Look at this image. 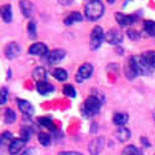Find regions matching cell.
I'll list each match as a JSON object with an SVG mask.
<instances>
[{"instance_id": "obj_14", "label": "cell", "mask_w": 155, "mask_h": 155, "mask_svg": "<svg viewBox=\"0 0 155 155\" xmlns=\"http://www.w3.org/2000/svg\"><path fill=\"white\" fill-rule=\"evenodd\" d=\"M20 10L25 18H30L34 14V5L30 0H20Z\"/></svg>"}, {"instance_id": "obj_32", "label": "cell", "mask_w": 155, "mask_h": 155, "mask_svg": "<svg viewBox=\"0 0 155 155\" xmlns=\"http://www.w3.org/2000/svg\"><path fill=\"white\" fill-rule=\"evenodd\" d=\"M20 134H21V139L25 140V141H28L30 138H31V130L29 128H21V130H20Z\"/></svg>"}, {"instance_id": "obj_30", "label": "cell", "mask_w": 155, "mask_h": 155, "mask_svg": "<svg viewBox=\"0 0 155 155\" xmlns=\"http://www.w3.org/2000/svg\"><path fill=\"white\" fill-rule=\"evenodd\" d=\"M125 74H127V77L129 80H133V78H135V77L138 76V73L135 72V70L130 66V63H128V66L125 67Z\"/></svg>"}, {"instance_id": "obj_1", "label": "cell", "mask_w": 155, "mask_h": 155, "mask_svg": "<svg viewBox=\"0 0 155 155\" xmlns=\"http://www.w3.org/2000/svg\"><path fill=\"white\" fill-rule=\"evenodd\" d=\"M102 99L96 96V94H92V96H89L84 103H83V106H82V113L84 117H94L96 114L99 113L101 110V107H102Z\"/></svg>"}, {"instance_id": "obj_9", "label": "cell", "mask_w": 155, "mask_h": 155, "mask_svg": "<svg viewBox=\"0 0 155 155\" xmlns=\"http://www.w3.org/2000/svg\"><path fill=\"white\" fill-rule=\"evenodd\" d=\"M29 54L34 56H45L48 55V47L44 42H35L29 47Z\"/></svg>"}, {"instance_id": "obj_33", "label": "cell", "mask_w": 155, "mask_h": 155, "mask_svg": "<svg viewBox=\"0 0 155 155\" xmlns=\"http://www.w3.org/2000/svg\"><path fill=\"white\" fill-rule=\"evenodd\" d=\"M8 98H9V89L6 87H3L2 88V96H0V103H2V104H5Z\"/></svg>"}, {"instance_id": "obj_10", "label": "cell", "mask_w": 155, "mask_h": 155, "mask_svg": "<svg viewBox=\"0 0 155 155\" xmlns=\"http://www.w3.org/2000/svg\"><path fill=\"white\" fill-rule=\"evenodd\" d=\"M16 102H18V107H19L20 112L24 115H26V117H32L34 113H35V108L30 102L25 101V99H20V98H18Z\"/></svg>"}, {"instance_id": "obj_23", "label": "cell", "mask_w": 155, "mask_h": 155, "mask_svg": "<svg viewBox=\"0 0 155 155\" xmlns=\"http://www.w3.org/2000/svg\"><path fill=\"white\" fill-rule=\"evenodd\" d=\"M144 30L149 36L155 37V21L154 20H147L144 22Z\"/></svg>"}, {"instance_id": "obj_17", "label": "cell", "mask_w": 155, "mask_h": 155, "mask_svg": "<svg viewBox=\"0 0 155 155\" xmlns=\"http://www.w3.org/2000/svg\"><path fill=\"white\" fill-rule=\"evenodd\" d=\"M115 137H117V139L119 141H122V143H125V141H128L129 139H130L132 134H130V130H129L128 128L125 127H119V129L117 130V133H115Z\"/></svg>"}, {"instance_id": "obj_18", "label": "cell", "mask_w": 155, "mask_h": 155, "mask_svg": "<svg viewBox=\"0 0 155 155\" xmlns=\"http://www.w3.org/2000/svg\"><path fill=\"white\" fill-rule=\"evenodd\" d=\"M128 120H129V115L127 113L119 112L113 115V123L118 127H124V124H127Z\"/></svg>"}, {"instance_id": "obj_11", "label": "cell", "mask_w": 155, "mask_h": 155, "mask_svg": "<svg viewBox=\"0 0 155 155\" xmlns=\"http://www.w3.org/2000/svg\"><path fill=\"white\" fill-rule=\"evenodd\" d=\"M114 18L120 26H130V25H133L137 21V16L125 15V14H123V12H115Z\"/></svg>"}, {"instance_id": "obj_13", "label": "cell", "mask_w": 155, "mask_h": 155, "mask_svg": "<svg viewBox=\"0 0 155 155\" xmlns=\"http://www.w3.org/2000/svg\"><path fill=\"white\" fill-rule=\"evenodd\" d=\"M36 91L41 96H47L55 91V87L47 81H41V82H36Z\"/></svg>"}, {"instance_id": "obj_25", "label": "cell", "mask_w": 155, "mask_h": 155, "mask_svg": "<svg viewBox=\"0 0 155 155\" xmlns=\"http://www.w3.org/2000/svg\"><path fill=\"white\" fill-rule=\"evenodd\" d=\"M122 155H143L140 151V149H138L137 147L134 145H128L123 149V153Z\"/></svg>"}, {"instance_id": "obj_29", "label": "cell", "mask_w": 155, "mask_h": 155, "mask_svg": "<svg viewBox=\"0 0 155 155\" xmlns=\"http://www.w3.org/2000/svg\"><path fill=\"white\" fill-rule=\"evenodd\" d=\"M63 94L70 97V98H74L76 97V89L73 88V86L66 84V86L63 87Z\"/></svg>"}, {"instance_id": "obj_15", "label": "cell", "mask_w": 155, "mask_h": 155, "mask_svg": "<svg viewBox=\"0 0 155 155\" xmlns=\"http://www.w3.org/2000/svg\"><path fill=\"white\" fill-rule=\"evenodd\" d=\"M25 143H26V141L22 140L21 138L20 139H14V140H12V143L10 144V147H9V154L10 155L19 154L22 150V148L25 147Z\"/></svg>"}, {"instance_id": "obj_38", "label": "cell", "mask_w": 155, "mask_h": 155, "mask_svg": "<svg viewBox=\"0 0 155 155\" xmlns=\"http://www.w3.org/2000/svg\"><path fill=\"white\" fill-rule=\"evenodd\" d=\"M141 141L144 143V145H145V147H149V145H150V144H149V141H147V139H145V138H141Z\"/></svg>"}, {"instance_id": "obj_20", "label": "cell", "mask_w": 155, "mask_h": 155, "mask_svg": "<svg viewBox=\"0 0 155 155\" xmlns=\"http://www.w3.org/2000/svg\"><path fill=\"white\" fill-rule=\"evenodd\" d=\"M32 77L37 81V82H41V81H46L47 78V72L44 67H36L34 71H32Z\"/></svg>"}, {"instance_id": "obj_2", "label": "cell", "mask_w": 155, "mask_h": 155, "mask_svg": "<svg viewBox=\"0 0 155 155\" xmlns=\"http://www.w3.org/2000/svg\"><path fill=\"white\" fill-rule=\"evenodd\" d=\"M129 63H130V66L135 70V72L138 74H141V76L151 74V72L154 71V68L148 63V61L145 60V57L143 55L132 56L130 60H129Z\"/></svg>"}, {"instance_id": "obj_31", "label": "cell", "mask_w": 155, "mask_h": 155, "mask_svg": "<svg viewBox=\"0 0 155 155\" xmlns=\"http://www.w3.org/2000/svg\"><path fill=\"white\" fill-rule=\"evenodd\" d=\"M28 34L31 38L36 37V24H35V21H30L28 24Z\"/></svg>"}, {"instance_id": "obj_40", "label": "cell", "mask_w": 155, "mask_h": 155, "mask_svg": "<svg viewBox=\"0 0 155 155\" xmlns=\"http://www.w3.org/2000/svg\"><path fill=\"white\" fill-rule=\"evenodd\" d=\"M88 2H101V0H88Z\"/></svg>"}, {"instance_id": "obj_12", "label": "cell", "mask_w": 155, "mask_h": 155, "mask_svg": "<svg viewBox=\"0 0 155 155\" xmlns=\"http://www.w3.org/2000/svg\"><path fill=\"white\" fill-rule=\"evenodd\" d=\"M20 51H21V47L19 46L18 42H15V41L9 42V44L5 46V56H6L8 58L12 60V58H15V57L19 56Z\"/></svg>"}, {"instance_id": "obj_19", "label": "cell", "mask_w": 155, "mask_h": 155, "mask_svg": "<svg viewBox=\"0 0 155 155\" xmlns=\"http://www.w3.org/2000/svg\"><path fill=\"white\" fill-rule=\"evenodd\" d=\"M2 18L6 24H10L12 21V6L10 4L2 6Z\"/></svg>"}, {"instance_id": "obj_21", "label": "cell", "mask_w": 155, "mask_h": 155, "mask_svg": "<svg viewBox=\"0 0 155 155\" xmlns=\"http://www.w3.org/2000/svg\"><path fill=\"white\" fill-rule=\"evenodd\" d=\"M38 123H40L42 127L50 129V130H52V132L56 130V127H55L52 119H51L50 117H40V118H38Z\"/></svg>"}, {"instance_id": "obj_22", "label": "cell", "mask_w": 155, "mask_h": 155, "mask_svg": "<svg viewBox=\"0 0 155 155\" xmlns=\"http://www.w3.org/2000/svg\"><path fill=\"white\" fill-rule=\"evenodd\" d=\"M52 76L55 77V78L57 81H66L67 80V77H68V73L66 72V70H63V68H55L52 71Z\"/></svg>"}, {"instance_id": "obj_34", "label": "cell", "mask_w": 155, "mask_h": 155, "mask_svg": "<svg viewBox=\"0 0 155 155\" xmlns=\"http://www.w3.org/2000/svg\"><path fill=\"white\" fill-rule=\"evenodd\" d=\"M128 37L130 38V40L135 41V40H139L140 35H139V32L135 31V30H129V31H128Z\"/></svg>"}, {"instance_id": "obj_4", "label": "cell", "mask_w": 155, "mask_h": 155, "mask_svg": "<svg viewBox=\"0 0 155 155\" xmlns=\"http://www.w3.org/2000/svg\"><path fill=\"white\" fill-rule=\"evenodd\" d=\"M106 40V34L103 31L102 26H94L93 30L91 31V35H89V47L91 50H98L103 41Z\"/></svg>"}, {"instance_id": "obj_8", "label": "cell", "mask_w": 155, "mask_h": 155, "mask_svg": "<svg viewBox=\"0 0 155 155\" xmlns=\"http://www.w3.org/2000/svg\"><path fill=\"white\" fill-rule=\"evenodd\" d=\"M64 56H66V51L62 50V48H55L52 51H50L48 55H47V62L50 64H56L58 62H61Z\"/></svg>"}, {"instance_id": "obj_3", "label": "cell", "mask_w": 155, "mask_h": 155, "mask_svg": "<svg viewBox=\"0 0 155 155\" xmlns=\"http://www.w3.org/2000/svg\"><path fill=\"white\" fill-rule=\"evenodd\" d=\"M104 14V5L101 2H88L84 5V15L88 20L97 21Z\"/></svg>"}, {"instance_id": "obj_6", "label": "cell", "mask_w": 155, "mask_h": 155, "mask_svg": "<svg viewBox=\"0 0 155 155\" xmlns=\"http://www.w3.org/2000/svg\"><path fill=\"white\" fill-rule=\"evenodd\" d=\"M106 41L109 45H120L123 42V34L117 29H110L106 32Z\"/></svg>"}, {"instance_id": "obj_41", "label": "cell", "mask_w": 155, "mask_h": 155, "mask_svg": "<svg viewBox=\"0 0 155 155\" xmlns=\"http://www.w3.org/2000/svg\"><path fill=\"white\" fill-rule=\"evenodd\" d=\"M153 117H154V120H155V112H154V115H153Z\"/></svg>"}, {"instance_id": "obj_39", "label": "cell", "mask_w": 155, "mask_h": 155, "mask_svg": "<svg viewBox=\"0 0 155 155\" xmlns=\"http://www.w3.org/2000/svg\"><path fill=\"white\" fill-rule=\"evenodd\" d=\"M107 2H108L109 4H114V3H115V0H107Z\"/></svg>"}, {"instance_id": "obj_37", "label": "cell", "mask_w": 155, "mask_h": 155, "mask_svg": "<svg viewBox=\"0 0 155 155\" xmlns=\"http://www.w3.org/2000/svg\"><path fill=\"white\" fill-rule=\"evenodd\" d=\"M32 153H34V149H29V150H26V151H25L24 154H21V155H34Z\"/></svg>"}, {"instance_id": "obj_16", "label": "cell", "mask_w": 155, "mask_h": 155, "mask_svg": "<svg viewBox=\"0 0 155 155\" xmlns=\"http://www.w3.org/2000/svg\"><path fill=\"white\" fill-rule=\"evenodd\" d=\"M82 19H83V16H82V14L81 12H78V11H72L71 14L64 19V25H67V26H71V25H73V24H76V22H81L82 21Z\"/></svg>"}, {"instance_id": "obj_24", "label": "cell", "mask_w": 155, "mask_h": 155, "mask_svg": "<svg viewBox=\"0 0 155 155\" xmlns=\"http://www.w3.org/2000/svg\"><path fill=\"white\" fill-rule=\"evenodd\" d=\"M15 119H16V114H15V112L12 110V109H10V108L5 109V112H4V120H5V123L11 124V123H14V122H15Z\"/></svg>"}, {"instance_id": "obj_27", "label": "cell", "mask_w": 155, "mask_h": 155, "mask_svg": "<svg viewBox=\"0 0 155 155\" xmlns=\"http://www.w3.org/2000/svg\"><path fill=\"white\" fill-rule=\"evenodd\" d=\"M143 56L145 57V60L148 61V63L153 68H155V51H147L145 54H143Z\"/></svg>"}, {"instance_id": "obj_5", "label": "cell", "mask_w": 155, "mask_h": 155, "mask_svg": "<svg viewBox=\"0 0 155 155\" xmlns=\"http://www.w3.org/2000/svg\"><path fill=\"white\" fill-rule=\"evenodd\" d=\"M93 73V66L91 63H83L82 66L78 68L77 71V74H76V81L78 83H82L83 81L88 80L89 77L92 76Z\"/></svg>"}, {"instance_id": "obj_36", "label": "cell", "mask_w": 155, "mask_h": 155, "mask_svg": "<svg viewBox=\"0 0 155 155\" xmlns=\"http://www.w3.org/2000/svg\"><path fill=\"white\" fill-rule=\"evenodd\" d=\"M60 155H82V154L77 151H62L60 153Z\"/></svg>"}, {"instance_id": "obj_35", "label": "cell", "mask_w": 155, "mask_h": 155, "mask_svg": "<svg viewBox=\"0 0 155 155\" xmlns=\"http://www.w3.org/2000/svg\"><path fill=\"white\" fill-rule=\"evenodd\" d=\"M57 3L61 5H70L73 3V0H57Z\"/></svg>"}, {"instance_id": "obj_28", "label": "cell", "mask_w": 155, "mask_h": 155, "mask_svg": "<svg viewBox=\"0 0 155 155\" xmlns=\"http://www.w3.org/2000/svg\"><path fill=\"white\" fill-rule=\"evenodd\" d=\"M12 140H14V137H12L11 133H9V132L3 133V135H2V145L3 147L4 145H9L10 147V144L12 143Z\"/></svg>"}, {"instance_id": "obj_7", "label": "cell", "mask_w": 155, "mask_h": 155, "mask_svg": "<svg viewBox=\"0 0 155 155\" xmlns=\"http://www.w3.org/2000/svg\"><path fill=\"white\" fill-rule=\"evenodd\" d=\"M103 148H104V138L103 137H98L91 140V143L88 145V151L91 155H98Z\"/></svg>"}, {"instance_id": "obj_26", "label": "cell", "mask_w": 155, "mask_h": 155, "mask_svg": "<svg viewBox=\"0 0 155 155\" xmlns=\"http://www.w3.org/2000/svg\"><path fill=\"white\" fill-rule=\"evenodd\" d=\"M37 137H38V141H40V144H42L44 147H48L51 144V137H50V134L41 132V133H38Z\"/></svg>"}]
</instances>
